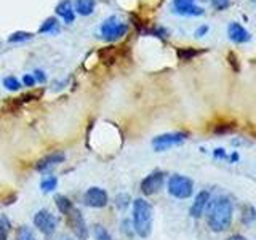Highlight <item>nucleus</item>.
I'll return each instance as SVG.
<instances>
[{
	"label": "nucleus",
	"instance_id": "20",
	"mask_svg": "<svg viewBox=\"0 0 256 240\" xmlns=\"http://www.w3.org/2000/svg\"><path fill=\"white\" fill-rule=\"evenodd\" d=\"M56 30H58V20H56V18L45 20L44 24L38 29L40 34H52V32H56Z\"/></svg>",
	"mask_w": 256,
	"mask_h": 240
},
{
	"label": "nucleus",
	"instance_id": "1",
	"mask_svg": "<svg viewBox=\"0 0 256 240\" xmlns=\"http://www.w3.org/2000/svg\"><path fill=\"white\" fill-rule=\"evenodd\" d=\"M206 210V224L213 232L226 230L234 216V204L228 196H220L208 202Z\"/></svg>",
	"mask_w": 256,
	"mask_h": 240
},
{
	"label": "nucleus",
	"instance_id": "9",
	"mask_svg": "<svg viewBox=\"0 0 256 240\" xmlns=\"http://www.w3.org/2000/svg\"><path fill=\"white\" fill-rule=\"evenodd\" d=\"M82 200H84V204L90 208H104L109 204V196L102 188L93 186L85 190Z\"/></svg>",
	"mask_w": 256,
	"mask_h": 240
},
{
	"label": "nucleus",
	"instance_id": "30",
	"mask_svg": "<svg viewBox=\"0 0 256 240\" xmlns=\"http://www.w3.org/2000/svg\"><path fill=\"white\" fill-rule=\"evenodd\" d=\"M228 152L224 150L222 148H216L214 150H213V158L214 160H228Z\"/></svg>",
	"mask_w": 256,
	"mask_h": 240
},
{
	"label": "nucleus",
	"instance_id": "34",
	"mask_svg": "<svg viewBox=\"0 0 256 240\" xmlns=\"http://www.w3.org/2000/svg\"><path fill=\"white\" fill-rule=\"evenodd\" d=\"M228 160H229L230 164H237L238 160H240V156H238V152H232V154H230V156L228 157Z\"/></svg>",
	"mask_w": 256,
	"mask_h": 240
},
{
	"label": "nucleus",
	"instance_id": "17",
	"mask_svg": "<svg viewBox=\"0 0 256 240\" xmlns=\"http://www.w3.org/2000/svg\"><path fill=\"white\" fill-rule=\"evenodd\" d=\"M56 188H58V178H56V176L45 174L42 181H40V189H42V192H45V194H50Z\"/></svg>",
	"mask_w": 256,
	"mask_h": 240
},
{
	"label": "nucleus",
	"instance_id": "29",
	"mask_svg": "<svg viewBox=\"0 0 256 240\" xmlns=\"http://www.w3.org/2000/svg\"><path fill=\"white\" fill-rule=\"evenodd\" d=\"M229 4H230V0H212V5H213L218 12L226 10V8L229 6Z\"/></svg>",
	"mask_w": 256,
	"mask_h": 240
},
{
	"label": "nucleus",
	"instance_id": "10",
	"mask_svg": "<svg viewBox=\"0 0 256 240\" xmlns=\"http://www.w3.org/2000/svg\"><path fill=\"white\" fill-rule=\"evenodd\" d=\"M173 12L181 16H200L204 8L196 5V0H173Z\"/></svg>",
	"mask_w": 256,
	"mask_h": 240
},
{
	"label": "nucleus",
	"instance_id": "27",
	"mask_svg": "<svg viewBox=\"0 0 256 240\" xmlns=\"http://www.w3.org/2000/svg\"><path fill=\"white\" fill-rule=\"evenodd\" d=\"M197 54H198V52L192 50V48H181V50H178V58L182 60V61H189Z\"/></svg>",
	"mask_w": 256,
	"mask_h": 240
},
{
	"label": "nucleus",
	"instance_id": "35",
	"mask_svg": "<svg viewBox=\"0 0 256 240\" xmlns=\"http://www.w3.org/2000/svg\"><path fill=\"white\" fill-rule=\"evenodd\" d=\"M236 61H237V60H236V56L230 53V54H229V62L234 64V69H236V70H238V66H237V62H236Z\"/></svg>",
	"mask_w": 256,
	"mask_h": 240
},
{
	"label": "nucleus",
	"instance_id": "15",
	"mask_svg": "<svg viewBox=\"0 0 256 240\" xmlns=\"http://www.w3.org/2000/svg\"><path fill=\"white\" fill-rule=\"evenodd\" d=\"M94 6H96V0H76L74 12H77L82 16H90L94 12Z\"/></svg>",
	"mask_w": 256,
	"mask_h": 240
},
{
	"label": "nucleus",
	"instance_id": "4",
	"mask_svg": "<svg viewBox=\"0 0 256 240\" xmlns=\"http://www.w3.org/2000/svg\"><path fill=\"white\" fill-rule=\"evenodd\" d=\"M189 138V133L186 132H172V133H164L158 134L152 140V149L156 152H165L174 146H180Z\"/></svg>",
	"mask_w": 256,
	"mask_h": 240
},
{
	"label": "nucleus",
	"instance_id": "36",
	"mask_svg": "<svg viewBox=\"0 0 256 240\" xmlns=\"http://www.w3.org/2000/svg\"><path fill=\"white\" fill-rule=\"evenodd\" d=\"M226 240H246L244 236H240V234H234V236H230V237H228Z\"/></svg>",
	"mask_w": 256,
	"mask_h": 240
},
{
	"label": "nucleus",
	"instance_id": "18",
	"mask_svg": "<svg viewBox=\"0 0 256 240\" xmlns=\"http://www.w3.org/2000/svg\"><path fill=\"white\" fill-rule=\"evenodd\" d=\"M242 222L245 226H252L253 222H256V208L252 205H245L242 208Z\"/></svg>",
	"mask_w": 256,
	"mask_h": 240
},
{
	"label": "nucleus",
	"instance_id": "3",
	"mask_svg": "<svg viewBox=\"0 0 256 240\" xmlns=\"http://www.w3.org/2000/svg\"><path fill=\"white\" fill-rule=\"evenodd\" d=\"M166 188H168V194L178 200L189 198L194 194V181L189 176L184 174H172L170 180H168Z\"/></svg>",
	"mask_w": 256,
	"mask_h": 240
},
{
	"label": "nucleus",
	"instance_id": "33",
	"mask_svg": "<svg viewBox=\"0 0 256 240\" xmlns=\"http://www.w3.org/2000/svg\"><path fill=\"white\" fill-rule=\"evenodd\" d=\"M208 30H210V28H208L206 24H204V26H200V28L196 30V34H194V36H196L197 38H202L204 36H206V34H208Z\"/></svg>",
	"mask_w": 256,
	"mask_h": 240
},
{
	"label": "nucleus",
	"instance_id": "23",
	"mask_svg": "<svg viewBox=\"0 0 256 240\" xmlns=\"http://www.w3.org/2000/svg\"><path fill=\"white\" fill-rule=\"evenodd\" d=\"M16 240H37L34 232H32L30 228L28 226H21L18 229V234H16Z\"/></svg>",
	"mask_w": 256,
	"mask_h": 240
},
{
	"label": "nucleus",
	"instance_id": "24",
	"mask_svg": "<svg viewBox=\"0 0 256 240\" xmlns=\"http://www.w3.org/2000/svg\"><path fill=\"white\" fill-rule=\"evenodd\" d=\"M4 86L6 88V90H10V92H18L21 88V82L16 77L10 76V77L4 78Z\"/></svg>",
	"mask_w": 256,
	"mask_h": 240
},
{
	"label": "nucleus",
	"instance_id": "8",
	"mask_svg": "<svg viewBox=\"0 0 256 240\" xmlns=\"http://www.w3.org/2000/svg\"><path fill=\"white\" fill-rule=\"evenodd\" d=\"M68 220H69V226L74 232V236L77 240H88V228H86V222L82 212L78 208H72V212L68 214Z\"/></svg>",
	"mask_w": 256,
	"mask_h": 240
},
{
	"label": "nucleus",
	"instance_id": "25",
	"mask_svg": "<svg viewBox=\"0 0 256 240\" xmlns=\"http://www.w3.org/2000/svg\"><path fill=\"white\" fill-rule=\"evenodd\" d=\"M114 204H116V206L118 208V210H126L128 205L132 204V198L128 194H118L116 197V200H114Z\"/></svg>",
	"mask_w": 256,
	"mask_h": 240
},
{
	"label": "nucleus",
	"instance_id": "32",
	"mask_svg": "<svg viewBox=\"0 0 256 240\" xmlns=\"http://www.w3.org/2000/svg\"><path fill=\"white\" fill-rule=\"evenodd\" d=\"M22 84L26 85V86H34L37 82H36V78H34V76L32 74H26L22 77Z\"/></svg>",
	"mask_w": 256,
	"mask_h": 240
},
{
	"label": "nucleus",
	"instance_id": "19",
	"mask_svg": "<svg viewBox=\"0 0 256 240\" xmlns=\"http://www.w3.org/2000/svg\"><path fill=\"white\" fill-rule=\"evenodd\" d=\"M12 229V221L6 214H0V240H6Z\"/></svg>",
	"mask_w": 256,
	"mask_h": 240
},
{
	"label": "nucleus",
	"instance_id": "21",
	"mask_svg": "<svg viewBox=\"0 0 256 240\" xmlns=\"http://www.w3.org/2000/svg\"><path fill=\"white\" fill-rule=\"evenodd\" d=\"M93 237L94 240H112L110 232L101 224H94L93 226Z\"/></svg>",
	"mask_w": 256,
	"mask_h": 240
},
{
	"label": "nucleus",
	"instance_id": "6",
	"mask_svg": "<svg viewBox=\"0 0 256 240\" xmlns=\"http://www.w3.org/2000/svg\"><path fill=\"white\" fill-rule=\"evenodd\" d=\"M34 226L42 232L45 237H52L58 229V220L48 210H38L34 214Z\"/></svg>",
	"mask_w": 256,
	"mask_h": 240
},
{
	"label": "nucleus",
	"instance_id": "12",
	"mask_svg": "<svg viewBox=\"0 0 256 240\" xmlns=\"http://www.w3.org/2000/svg\"><path fill=\"white\" fill-rule=\"evenodd\" d=\"M64 160H66V156H64V152H52V154H48L46 157H44L42 160H38L37 165H36V170L38 173H48L54 168L56 165L62 164Z\"/></svg>",
	"mask_w": 256,
	"mask_h": 240
},
{
	"label": "nucleus",
	"instance_id": "26",
	"mask_svg": "<svg viewBox=\"0 0 256 240\" xmlns=\"http://www.w3.org/2000/svg\"><path fill=\"white\" fill-rule=\"evenodd\" d=\"M120 230H122V234H125L126 237H133L134 236V229H133L132 220L125 218L122 222H120Z\"/></svg>",
	"mask_w": 256,
	"mask_h": 240
},
{
	"label": "nucleus",
	"instance_id": "11",
	"mask_svg": "<svg viewBox=\"0 0 256 240\" xmlns=\"http://www.w3.org/2000/svg\"><path fill=\"white\" fill-rule=\"evenodd\" d=\"M208 202H210V190H205V189L200 190L198 194L196 196V198H194V202H192L190 208H189V214L194 220L202 218V214L205 212Z\"/></svg>",
	"mask_w": 256,
	"mask_h": 240
},
{
	"label": "nucleus",
	"instance_id": "28",
	"mask_svg": "<svg viewBox=\"0 0 256 240\" xmlns=\"http://www.w3.org/2000/svg\"><path fill=\"white\" fill-rule=\"evenodd\" d=\"M236 130V124H220L218 126H214V133L224 134V133H230Z\"/></svg>",
	"mask_w": 256,
	"mask_h": 240
},
{
	"label": "nucleus",
	"instance_id": "5",
	"mask_svg": "<svg viewBox=\"0 0 256 240\" xmlns=\"http://www.w3.org/2000/svg\"><path fill=\"white\" fill-rule=\"evenodd\" d=\"M128 32V26L125 22L118 21L117 16H110L101 24V36L108 42H116V40L122 38Z\"/></svg>",
	"mask_w": 256,
	"mask_h": 240
},
{
	"label": "nucleus",
	"instance_id": "2",
	"mask_svg": "<svg viewBox=\"0 0 256 240\" xmlns=\"http://www.w3.org/2000/svg\"><path fill=\"white\" fill-rule=\"evenodd\" d=\"M152 221H154V208L144 198L133 200V229L134 234L141 238H148L152 234Z\"/></svg>",
	"mask_w": 256,
	"mask_h": 240
},
{
	"label": "nucleus",
	"instance_id": "14",
	"mask_svg": "<svg viewBox=\"0 0 256 240\" xmlns=\"http://www.w3.org/2000/svg\"><path fill=\"white\" fill-rule=\"evenodd\" d=\"M56 14L66 22V24H72L76 20V12L74 6H72L70 0H61V2L56 5Z\"/></svg>",
	"mask_w": 256,
	"mask_h": 240
},
{
	"label": "nucleus",
	"instance_id": "13",
	"mask_svg": "<svg viewBox=\"0 0 256 240\" xmlns=\"http://www.w3.org/2000/svg\"><path fill=\"white\" fill-rule=\"evenodd\" d=\"M228 36L234 44H246L250 42V32H248L242 24H238L236 21H232L228 26Z\"/></svg>",
	"mask_w": 256,
	"mask_h": 240
},
{
	"label": "nucleus",
	"instance_id": "16",
	"mask_svg": "<svg viewBox=\"0 0 256 240\" xmlns=\"http://www.w3.org/2000/svg\"><path fill=\"white\" fill-rule=\"evenodd\" d=\"M54 204H56V208H58V212L61 214H66V216L72 212V208H74L72 200L68 198L66 196H56L54 197Z\"/></svg>",
	"mask_w": 256,
	"mask_h": 240
},
{
	"label": "nucleus",
	"instance_id": "38",
	"mask_svg": "<svg viewBox=\"0 0 256 240\" xmlns=\"http://www.w3.org/2000/svg\"><path fill=\"white\" fill-rule=\"evenodd\" d=\"M252 2H253V4H256V0H252Z\"/></svg>",
	"mask_w": 256,
	"mask_h": 240
},
{
	"label": "nucleus",
	"instance_id": "31",
	"mask_svg": "<svg viewBox=\"0 0 256 240\" xmlns=\"http://www.w3.org/2000/svg\"><path fill=\"white\" fill-rule=\"evenodd\" d=\"M32 76H34L36 82H40V84H45L46 82V76H45V72L42 69H36L34 72H32Z\"/></svg>",
	"mask_w": 256,
	"mask_h": 240
},
{
	"label": "nucleus",
	"instance_id": "7",
	"mask_svg": "<svg viewBox=\"0 0 256 240\" xmlns=\"http://www.w3.org/2000/svg\"><path fill=\"white\" fill-rule=\"evenodd\" d=\"M164 182H165V173L164 172H160V170H156V172H152L149 173L146 178H144L141 181V192L144 196H156L157 192L162 189L164 186Z\"/></svg>",
	"mask_w": 256,
	"mask_h": 240
},
{
	"label": "nucleus",
	"instance_id": "37",
	"mask_svg": "<svg viewBox=\"0 0 256 240\" xmlns=\"http://www.w3.org/2000/svg\"><path fill=\"white\" fill-rule=\"evenodd\" d=\"M53 240H72V237H68V236H61V237H56Z\"/></svg>",
	"mask_w": 256,
	"mask_h": 240
},
{
	"label": "nucleus",
	"instance_id": "22",
	"mask_svg": "<svg viewBox=\"0 0 256 240\" xmlns=\"http://www.w3.org/2000/svg\"><path fill=\"white\" fill-rule=\"evenodd\" d=\"M32 37H34V34H30V32L18 30V32H13V34L8 37V42H10V44H20V42H26V40H30Z\"/></svg>",
	"mask_w": 256,
	"mask_h": 240
}]
</instances>
